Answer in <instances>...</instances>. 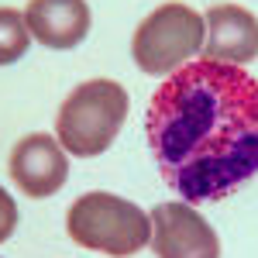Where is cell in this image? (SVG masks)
Returning <instances> with one entry per match:
<instances>
[{"mask_svg":"<svg viewBox=\"0 0 258 258\" xmlns=\"http://www.w3.org/2000/svg\"><path fill=\"white\" fill-rule=\"evenodd\" d=\"M145 131L179 197L217 203L258 172V80L231 62H186L152 93Z\"/></svg>","mask_w":258,"mask_h":258,"instance_id":"6da1fadb","label":"cell"},{"mask_svg":"<svg viewBox=\"0 0 258 258\" xmlns=\"http://www.w3.org/2000/svg\"><path fill=\"white\" fill-rule=\"evenodd\" d=\"M127 110H131V97H127V90L120 83L86 80L59 107L55 138L76 159L103 155L114 145L120 124L127 120Z\"/></svg>","mask_w":258,"mask_h":258,"instance_id":"7a4b0ae2","label":"cell"},{"mask_svg":"<svg viewBox=\"0 0 258 258\" xmlns=\"http://www.w3.org/2000/svg\"><path fill=\"white\" fill-rule=\"evenodd\" d=\"M66 231L80 248L103 251L114 258L138 255L145 244H152V217L138 203L103 193V189L83 193L69 207Z\"/></svg>","mask_w":258,"mask_h":258,"instance_id":"3957f363","label":"cell"},{"mask_svg":"<svg viewBox=\"0 0 258 258\" xmlns=\"http://www.w3.org/2000/svg\"><path fill=\"white\" fill-rule=\"evenodd\" d=\"M207 21L186 4H162L138 24L131 38V55L148 76H172L197 52H203Z\"/></svg>","mask_w":258,"mask_h":258,"instance_id":"277c9868","label":"cell"},{"mask_svg":"<svg viewBox=\"0 0 258 258\" xmlns=\"http://www.w3.org/2000/svg\"><path fill=\"white\" fill-rule=\"evenodd\" d=\"M152 251L159 258H220V241L193 203H159L152 210Z\"/></svg>","mask_w":258,"mask_h":258,"instance_id":"5b68a950","label":"cell"},{"mask_svg":"<svg viewBox=\"0 0 258 258\" xmlns=\"http://www.w3.org/2000/svg\"><path fill=\"white\" fill-rule=\"evenodd\" d=\"M69 152L59 145L55 135H24V138L11 148V162L7 172L14 179V186H21V193L31 200L55 197L66 179H69Z\"/></svg>","mask_w":258,"mask_h":258,"instance_id":"8992f818","label":"cell"},{"mask_svg":"<svg viewBox=\"0 0 258 258\" xmlns=\"http://www.w3.org/2000/svg\"><path fill=\"white\" fill-rule=\"evenodd\" d=\"M203 59L248 66L258 59V18L241 4H214L207 11Z\"/></svg>","mask_w":258,"mask_h":258,"instance_id":"52a82bcc","label":"cell"},{"mask_svg":"<svg viewBox=\"0 0 258 258\" xmlns=\"http://www.w3.org/2000/svg\"><path fill=\"white\" fill-rule=\"evenodd\" d=\"M24 21H28L31 38L55 52H69L83 45V38L90 35L86 0H28Z\"/></svg>","mask_w":258,"mask_h":258,"instance_id":"ba28073f","label":"cell"},{"mask_svg":"<svg viewBox=\"0 0 258 258\" xmlns=\"http://www.w3.org/2000/svg\"><path fill=\"white\" fill-rule=\"evenodd\" d=\"M28 45H31V31H28L24 11L0 7V66L18 62L28 52Z\"/></svg>","mask_w":258,"mask_h":258,"instance_id":"9c48e42d","label":"cell"},{"mask_svg":"<svg viewBox=\"0 0 258 258\" xmlns=\"http://www.w3.org/2000/svg\"><path fill=\"white\" fill-rule=\"evenodd\" d=\"M14 231H18V203H14L11 193L0 186V244L11 241Z\"/></svg>","mask_w":258,"mask_h":258,"instance_id":"30bf717a","label":"cell"}]
</instances>
